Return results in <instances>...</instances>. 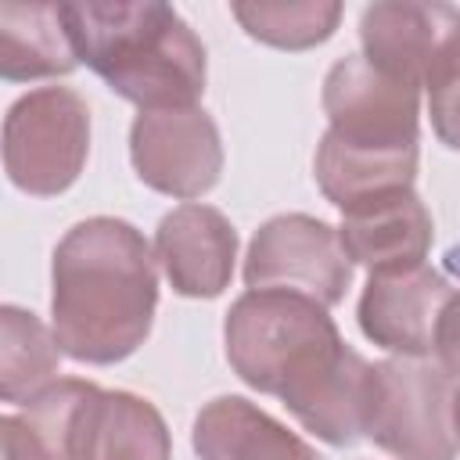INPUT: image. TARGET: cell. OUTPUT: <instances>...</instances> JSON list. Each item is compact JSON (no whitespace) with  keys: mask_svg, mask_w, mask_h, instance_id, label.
Instances as JSON below:
<instances>
[{"mask_svg":"<svg viewBox=\"0 0 460 460\" xmlns=\"http://www.w3.org/2000/svg\"><path fill=\"white\" fill-rule=\"evenodd\" d=\"M338 234L352 262L370 273H395L424 262L431 248V212L413 190H399L341 212Z\"/></svg>","mask_w":460,"mask_h":460,"instance_id":"obj_12","label":"cell"},{"mask_svg":"<svg viewBox=\"0 0 460 460\" xmlns=\"http://www.w3.org/2000/svg\"><path fill=\"white\" fill-rule=\"evenodd\" d=\"M155 259L183 298H216L234 277L237 234L212 205H180L162 216L155 234Z\"/></svg>","mask_w":460,"mask_h":460,"instance_id":"obj_10","label":"cell"},{"mask_svg":"<svg viewBox=\"0 0 460 460\" xmlns=\"http://www.w3.org/2000/svg\"><path fill=\"white\" fill-rule=\"evenodd\" d=\"M50 331L65 356L93 367L133 356L158 305L155 255L144 234L115 216L75 223L54 248Z\"/></svg>","mask_w":460,"mask_h":460,"instance_id":"obj_1","label":"cell"},{"mask_svg":"<svg viewBox=\"0 0 460 460\" xmlns=\"http://www.w3.org/2000/svg\"><path fill=\"white\" fill-rule=\"evenodd\" d=\"M223 338L234 374L248 388L277 395L298 424L331 399L356 359L327 305L277 288L244 291L226 313Z\"/></svg>","mask_w":460,"mask_h":460,"instance_id":"obj_2","label":"cell"},{"mask_svg":"<svg viewBox=\"0 0 460 460\" xmlns=\"http://www.w3.org/2000/svg\"><path fill=\"white\" fill-rule=\"evenodd\" d=\"M172 442L162 413L133 392L97 388L75 428V460H169Z\"/></svg>","mask_w":460,"mask_h":460,"instance_id":"obj_14","label":"cell"},{"mask_svg":"<svg viewBox=\"0 0 460 460\" xmlns=\"http://www.w3.org/2000/svg\"><path fill=\"white\" fill-rule=\"evenodd\" d=\"M456 25L460 11L453 4H370L359 14L363 58L392 79L424 86L431 58Z\"/></svg>","mask_w":460,"mask_h":460,"instance_id":"obj_11","label":"cell"},{"mask_svg":"<svg viewBox=\"0 0 460 460\" xmlns=\"http://www.w3.org/2000/svg\"><path fill=\"white\" fill-rule=\"evenodd\" d=\"M129 162L151 190L201 198L223 172V140L201 108L140 111L129 126Z\"/></svg>","mask_w":460,"mask_h":460,"instance_id":"obj_8","label":"cell"},{"mask_svg":"<svg viewBox=\"0 0 460 460\" xmlns=\"http://www.w3.org/2000/svg\"><path fill=\"white\" fill-rule=\"evenodd\" d=\"M331 137L352 147H417L420 86L377 72L367 58H341L323 79Z\"/></svg>","mask_w":460,"mask_h":460,"instance_id":"obj_7","label":"cell"},{"mask_svg":"<svg viewBox=\"0 0 460 460\" xmlns=\"http://www.w3.org/2000/svg\"><path fill=\"white\" fill-rule=\"evenodd\" d=\"M194 453L201 460H323L302 435L241 395H219L201 406Z\"/></svg>","mask_w":460,"mask_h":460,"instance_id":"obj_13","label":"cell"},{"mask_svg":"<svg viewBox=\"0 0 460 460\" xmlns=\"http://www.w3.org/2000/svg\"><path fill=\"white\" fill-rule=\"evenodd\" d=\"M93 381L58 377L0 420V460H75V428Z\"/></svg>","mask_w":460,"mask_h":460,"instance_id":"obj_16","label":"cell"},{"mask_svg":"<svg viewBox=\"0 0 460 460\" xmlns=\"http://www.w3.org/2000/svg\"><path fill=\"white\" fill-rule=\"evenodd\" d=\"M61 345L32 313L18 305L0 309V395L4 402H29L58 381Z\"/></svg>","mask_w":460,"mask_h":460,"instance_id":"obj_18","label":"cell"},{"mask_svg":"<svg viewBox=\"0 0 460 460\" xmlns=\"http://www.w3.org/2000/svg\"><path fill=\"white\" fill-rule=\"evenodd\" d=\"M79 54L65 22V4L0 7V75L7 83L58 79L75 72Z\"/></svg>","mask_w":460,"mask_h":460,"instance_id":"obj_17","label":"cell"},{"mask_svg":"<svg viewBox=\"0 0 460 460\" xmlns=\"http://www.w3.org/2000/svg\"><path fill=\"white\" fill-rule=\"evenodd\" d=\"M313 172L316 183L323 190V198L341 208L352 212L367 201L399 194V190H413V176H417V147H352L331 133H323L316 158H313Z\"/></svg>","mask_w":460,"mask_h":460,"instance_id":"obj_15","label":"cell"},{"mask_svg":"<svg viewBox=\"0 0 460 460\" xmlns=\"http://www.w3.org/2000/svg\"><path fill=\"white\" fill-rule=\"evenodd\" d=\"M363 435L395 460H453V385L428 356H392L370 370Z\"/></svg>","mask_w":460,"mask_h":460,"instance_id":"obj_4","label":"cell"},{"mask_svg":"<svg viewBox=\"0 0 460 460\" xmlns=\"http://www.w3.org/2000/svg\"><path fill=\"white\" fill-rule=\"evenodd\" d=\"M424 90H428V115L435 137L446 147L460 151V25L446 36L438 54L431 58Z\"/></svg>","mask_w":460,"mask_h":460,"instance_id":"obj_20","label":"cell"},{"mask_svg":"<svg viewBox=\"0 0 460 460\" xmlns=\"http://www.w3.org/2000/svg\"><path fill=\"white\" fill-rule=\"evenodd\" d=\"M435 352H438V367L449 374V381H460V291H456V298L446 305V313L438 320Z\"/></svg>","mask_w":460,"mask_h":460,"instance_id":"obj_21","label":"cell"},{"mask_svg":"<svg viewBox=\"0 0 460 460\" xmlns=\"http://www.w3.org/2000/svg\"><path fill=\"white\" fill-rule=\"evenodd\" d=\"M453 298L456 288L424 262L395 273H370L356 309L359 331L395 356H428Z\"/></svg>","mask_w":460,"mask_h":460,"instance_id":"obj_9","label":"cell"},{"mask_svg":"<svg viewBox=\"0 0 460 460\" xmlns=\"http://www.w3.org/2000/svg\"><path fill=\"white\" fill-rule=\"evenodd\" d=\"M453 431H456V442H460V388L453 392Z\"/></svg>","mask_w":460,"mask_h":460,"instance_id":"obj_22","label":"cell"},{"mask_svg":"<svg viewBox=\"0 0 460 460\" xmlns=\"http://www.w3.org/2000/svg\"><path fill=\"white\" fill-rule=\"evenodd\" d=\"M75 54L111 93L140 111L194 108L205 90V43L169 7L151 0L65 4Z\"/></svg>","mask_w":460,"mask_h":460,"instance_id":"obj_3","label":"cell"},{"mask_svg":"<svg viewBox=\"0 0 460 460\" xmlns=\"http://www.w3.org/2000/svg\"><path fill=\"white\" fill-rule=\"evenodd\" d=\"M352 280V259L341 244V234L313 216L288 212L266 219L244 255L248 291H298L320 305H338Z\"/></svg>","mask_w":460,"mask_h":460,"instance_id":"obj_6","label":"cell"},{"mask_svg":"<svg viewBox=\"0 0 460 460\" xmlns=\"http://www.w3.org/2000/svg\"><path fill=\"white\" fill-rule=\"evenodd\" d=\"M90 155V108L68 86L29 90L4 119L7 180L32 194L54 198L68 190Z\"/></svg>","mask_w":460,"mask_h":460,"instance_id":"obj_5","label":"cell"},{"mask_svg":"<svg viewBox=\"0 0 460 460\" xmlns=\"http://www.w3.org/2000/svg\"><path fill=\"white\" fill-rule=\"evenodd\" d=\"M241 29L277 50H309L338 29L341 4L334 0H291V4H234Z\"/></svg>","mask_w":460,"mask_h":460,"instance_id":"obj_19","label":"cell"}]
</instances>
